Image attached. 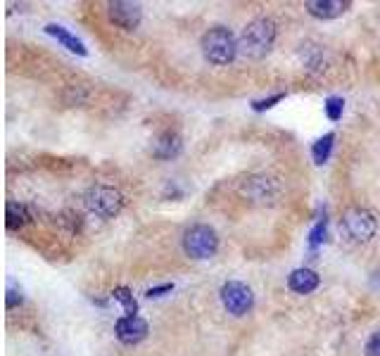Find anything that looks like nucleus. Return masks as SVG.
I'll list each match as a JSON object with an SVG mask.
<instances>
[{
    "label": "nucleus",
    "mask_w": 380,
    "mask_h": 356,
    "mask_svg": "<svg viewBox=\"0 0 380 356\" xmlns=\"http://www.w3.org/2000/svg\"><path fill=\"white\" fill-rule=\"evenodd\" d=\"M276 36H278V29H276V22L268 17H257L242 29V34L238 38V45H240V53L250 60H261L271 53L273 43H276Z\"/></svg>",
    "instance_id": "1"
},
{
    "label": "nucleus",
    "mask_w": 380,
    "mask_h": 356,
    "mask_svg": "<svg viewBox=\"0 0 380 356\" xmlns=\"http://www.w3.org/2000/svg\"><path fill=\"white\" fill-rule=\"evenodd\" d=\"M200 48H202L205 60L209 64H216V67L231 64L240 53L238 38H235L233 31L226 27H212L209 31H205V36H202V41H200Z\"/></svg>",
    "instance_id": "2"
},
{
    "label": "nucleus",
    "mask_w": 380,
    "mask_h": 356,
    "mask_svg": "<svg viewBox=\"0 0 380 356\" xmlns=\"http://www.w3.org/2000/svg\"><path fill=\"white\" fill-rule=\"evenodd\" d=\"M183 250L190 259H212L219 250V235L212 226L195 223L183 233Z\"/></svg>",
    "instance_id": "3"
},
{
    "label": "nucleus",
    "mask_w": 380,
    "mask_h": 356,
    "mask_svg": "<svg viewBox=\"0 0 380 356\" xmlns=\"http://www.w3.org/2000/svg\"><path fill=\"white\" fill-rule=\"evenodd\" d=\"M86 207L100 219H114L117 214L124 209V195L117 190V188L95 185V188H90V190H88Z\"/></svg>",
    "instance_id": "4"
},
{
    "label": "nucleus",
    "mask_w": 380,
    "mask_h": 356,
    "mask_svg": "<svg viewBox=\"0 0 380 356\" xmlns=\"http://www.w3.org/2000/svg\"><path fill=\"white\" fill-rule=\"evenodd\" d=\"M343 226L347 235L357 243H369L378 231L376 216H373L369 209H364V207H352V209H347L343 216Z\"/></svg>",
    "instance_id": "5"
},
{
    "label": "nucleus",
    "mask_w": 380,
    "mask_h": 356,
    "mask_svg": "<svg viewBox=\"0 0 380 356\" xmlns=\"http://www.w3.org/2000/svg\"><path fill=\"white\" fill-rule=\"evenodd\" d=\"M221 304L228 314L233 316H245L254 307V293L250 285L240 281H228L221 285Z\"/></svg>",
    "instance_id": "6"
},
{
    "label": "nucleus",
    "mask_w": 380,
    "mask_h": 356,
    "mask_svg": "<svg viewBox=\"0 0 380 356\" xmlns=\"http://www.w3.org/2000/svg\"><path fill=\"white\" fill-rule=\"evenodd\" d=\"M107 10H109V19H112V22L119 29L136 31V29L141 27V19H143L141 5L126 3V0H117V3H109L107 5Z\"/></svg>",
    "instance_id": "7"
},
{
    "label": "nucleus",
    "mask_w": 380,
    "mask_h": 356,
    "mask_svg": "<svg viewBox=\"0 0 380 356\" xmlns=\"http://www.w3.org/2000/svg\"><path fill=\"white\" fill-rule=\"evenodd\" d=\"M114 333L117 340L124 342V345H138V342L148 338V323L141 316H121L114 323Z\"/></svg>",
    "instance_id": "8"
},
{
    "label": "nucleus",
    "mask_w": 380,
    "mask_h": 356,
    "mask_svg": "<svg viewBox=\"0 0 380 356\" xmlns=\"http://www.w3.org/2000/svg\"><path fill=\"white\" fill-rule=\"evenodd\" d=\"M304 8L316 19H336L340 15H345L350 3H345V0H309Z\"/></svg>",
    "instance_id": "9"
},
{
    "label": "nucleus",
    "mask_w": 380,
    "mask_h": 356,
    "mask_svg": "<svg viewBox=\"0 0 380 356\" xmlns=\"http://www.w3.org/2000/svg\"><path fill=\"white\" fill-rule=\"evenodd\" d=\"M321 278L316 271L311 269H295L290 276H287V288L297 295H309L319 288Z\"/></svg>",
    "instance_id": "10"
},
{
    "label": "nucleus",
    "mask_w": 380,
    "mask_h": 356,
    "mask_svg": "<svg viewBox=\"0 0 380 356\" xmlns=\"http://www.w3.org/2000/svg\"><path fill=\"white\" fill-rule=\"evenodd\" d=\"M181 147H183L181 135L174 131H165L153 142V154L157 159H174L181 152Z\"/></svg>",
    "instance_id": "11"
},
{
    "label": "nucleus",
    "mask_w": 380,
    "mask_h": 356,
    "mask_svg": "<svg viewBox=\"0 0 380 356\" xmlns=\"http://www.w3.org/2000/svg\"><path fill=\"white\" fill-rule=\"evenodd\" d=\"M45 34L52 36V38H57V43H62L64 48L71 50V53H76V55H81V57L88 55V50H86V45H83V41H78V38L71 34L69 29L60 27V24H48V27H45Z\"/></svg>",
    "instance_id": "12"
},
{
    "label": "nucleus",
    "mask_w": 380,
    "mask_h": 356,
    "mask_svg": "<svg viewBox=\"0 0 380 356\" xmlns=\"http://www.w3.org/2000/svg\"><path fill=\"white\" fill-rule=\"evenodd\" d=\"M31 221V214L26 209V204H19V202H8L5 204V226L10 231H17L22 228Z\"/></svg>",
    "instance_id": "13"
},
{
    "label": "nucleus",
    "mask_w": 380,
    "mask_h": 356,
    "mask_svg": "<svg viewBox=\"0 0 380 356\" xmlns=\"http://www.w3.org/2000/svg\"><path fill=\"white\" fill-rule=\"evenodd\" d=\"M333 142H336V133H326L323 138H319L316 142L311 145V157L314 161L321 166L331 159V152H333Z\"/></svg>",
    "instance_id": "14"
},
{
    "label": "nucleus",
    "mask_w": 380,
    "mask_h": 356,
    "mask_svg": "<svg viewBox=\"0 0 380 356\" xmlns=\"http://www.w3.org/2000/svg\"><path fill=\"white\" fill-rule=\"evenodd\" d=\"M112 297L124 307L126 316H138V302L133 300V295H131L129 288H124V285H121V288H114Z\"/></svg>",
    "instance_id": "15"
},
{
    "label": "nucleus",
    "mask_w": 380,
    "mask_h": 356,
    "mask_svg": "<svg viewBox=\"0 0 380 356\" xmlns=\"http://www.w3.org/2000/svg\"><path fill=\"white\" fill-rule=\"evenodd\" d=\"M326 116H328L331 121H340L343 119V112H345V100L343 98H338V95H333V98L326 100Z\"/></svg>",
    "instance_id": "16"
},
{
    "label": "nucleus",
    "mask_w": 380,
    "mask_h": 356,
    "mask_svg": "<svg viewBox=\"0 0 380 356\" xmlns=\"http://www.w3.org/2000/svg\"><path fill=\"white\" fill-rule=\"evenodd\" d=\"M326 226H328V219H319L316 226H314L311 233H309V247L316 250L319 245L326 240Z\"/></svg>",
    "instance_id": "17"
},
{
    "label": "nucleus",
    "mask_w": 380,
    "mask_h": 356,
    "mask_svg": "<svg viewBox=\"0 0 380 356\" xmlns=\"http://www.w3.org/2000/svg\"><path fill=\"white\" fill-rule=\"evenodd\" d=\"M285 98V93H276V95H271V98H264V100H254L252 102V109L254 112H266V109H271L273 105H278L280 100Z\"/></svg>",
    "instance_id": "18"
},
{
    "label": "nucleus",
    "mask_w": 380,
    "mask_h": 356,
    "mask_svg": "<svg viewBox=\"0 0 380 356\" xmlns=\"http://www.w3.org/2000/svg\"><path fill=\"white\" fill-rule=\"evenodd\" d=\"M366 356H380V330L373 333L366 342Z\"/></svg>",
    "instance_id": "19"
},
{
    "label": "nucleus",
    "mask_w": 380,
    "mask_h": 356,
    "mask_svg": "<svg viewBox=\"0 0 380 356\" xmlns=\"http://www.w3.org/2000/svg\"><path fill=\"white\" fill-rule=\"evenodd\" d=\"M172 290H174V285L167 283V285H157V288H150L146 295L150 297V300H153V297H162L165 293H172Z\"/></svg>",
    "instance_id": "20"
},
{
    "label": "nucleus",
    "mask_w": 380,
    "mask_h": 356,
    "mask_svg": "<svg viewBox=\"0 0 380 356\" xmlns=\"http://www.w3.org/2000/svg\"><path fill=\"white\" fill-rule=\"evenodd\" d=\"M15 304H22V295L15 293V290H8V307L12 309Z\"/></svg>",
    "instance_id": "21"
}]
</instances>
